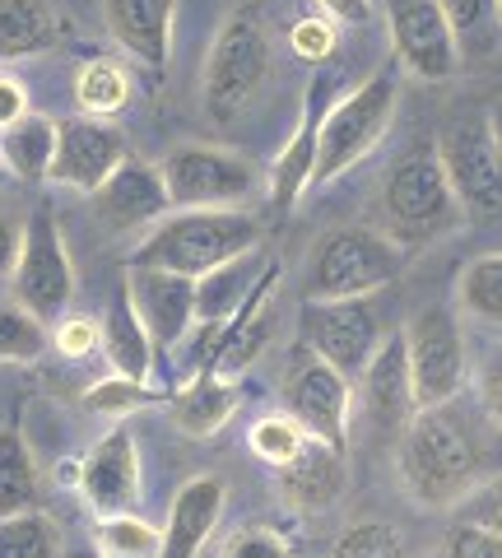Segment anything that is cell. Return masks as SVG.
Returning <instances> with one entry per match:
<instances>
[{
	"label": "cell",
	"instance_id": "6da1fadb",
	"mask_svg": "<svg viewBox=\"0 0 502 558\" xmlns=\"http://www.w3.org/2000/svg\"><path fill=\"white\" fill-rule=\"evenodd\" d=\"M395 470H401V488L419 508H456L483 484V451L475 433L446 405H438L419 410L405 424Z\"/></svg>",
	"mask_w": 502,
	"mask_h": 558
},
{
	"label": "cell",
	"instance_id": "7a4b0ae2",
	"mask_svg": "<svg viewBox=\"0 0 502 558\" xmlns=\"http://www.w3.org/2000/svg\"><path fill=\"white\" fill-rule=\"evenodd\" d=\"M465 219V209L456 201L452 182H446L442 154L432 140L409 145L401 159L387 168L382 186H377V223L382 233L405 252L432 247L438 238L456 233Z\"/></svg>",
	"mask_w": 502,
	"mask_h": 558
},
{
	"label": "cell",
	"instance_id": "3957f363",
	"mask_svg": "<svg viewBox=\"0 0 502 558\" xmlns=\"http://www.w3.org/2000/svg\"><path fill=\"white\" fill-rule=\"evenodd\" d=\"M256 247H261V219L247 209H177L131 252V270L200 279Z\"/></svg>",
	"mask_w": 502,
	"mask_h": 558
},
{
	"label": "cell",
	"instance_id": "277c9868",
	"mask_svg": "<svg viewBox=\"0 0 502 558\" xmlns=\"http://www.w3.org/2000/svg\"><path fill=\"white\" fill-rule=\"evenodd\" d=\"M270 80V38L266 20L256 5H237L223 28L215 33L210 61H205V117L215 126H233L237 117L252 112V102L261 98Z\"/></svg>",
	"mask_w": 502,
	"mask_h": 558
},
{
	"label": "cell",
	"instance_id": "5b68a950",
	"mask_svg": "<svg viewBox=\"0 0 502 558\" xmlns=\"http://www.w3.org/2000/svg\"><path fill=\"white\" fill-rule=\"evenodd\" d=\"M409 252L395 247L382 229H335L326 233L307 256L303 299L307 303H344V299H372L405 270Z\"/></svg>",
	"mask_w": 502,
	"mask_h": 558
},
{
	"label": "cell",
	"instance_id": "8992f818",
	"mask_svg": "<svg viewBox=\"0 0 502 558\" xmlns=\"http://www.w3.org/2000/svg\"><path fill=\"white\" fill-rule=\"evenodd\" d=\"M395 75L377 70L372 80H363L354 94H344L321 121V154H317V182L344 178L354 163H363L368 154L382 145V135L391 131L395 117Z\"/></svg>",
	"mask_w": 502,
	"mask_h": 558
},
{
	"label": "cell",
	"instance_id": "52a82bcc",
	"mask_svg": "<svg viewBox=\"0 0 502 558\" xmlns=\"http://www.w3.org/2000/svg\"><path fill=\"white\" fill-rule=\"evenodd\" d=\"M438 154L465 219H502V159L489 131V112H461L438 140Z\"/></svg>",
	"mask_w": 502,
	"mask_h": 558
},
{
	"label": "cell",
	"instance_id": "ba28073f",
	"mask_svg": "<svg viewBox=\"0 0 502 558\" xmlns=\"http://www.w3.org/2000/svg\"><path fill=\"white\" fill-rule=\"evenodd\" d=\"M10 289H14V303L33 312L38 322H61L65 307H71L75 266H71V252H65L51 209H38V215L24 223V242H20Z\"/></svg>",
	"mask_w": 502,
	"mask_h": 558
},
{
	"label": "cell",
	"instance_id": "9c48e42d",
	"mask_svg": "<svg viewBox=\"0 0 502 558\" xmlns=\"http://www.w3.org/2000/svg\"><path fill=\"white\" fill-rule=\"evenodd\" d=\"M405 349H409L414 405L419 410L452 405L456 391L465 387V373H470L456 312L452 307H424L419 317L405 326Z\"/></svg>",
	"mask_w": 502,
	"mask_h": 558
},
{
	"label": "cell",
	"instance_id": "30bf717a",
	"mask_svg": "<svg viewBox=\"0 0 502 558\" xmlns=\"http://www.w3.org/2000/svg\"><path fill=\"white\" fill-rule=\"evenodd\" d=\"M159 172L168 201L182 209H237L256 191V168L219 145H177Z\"/></svg>",
	"mask_w": 502,
	"mask_h": 558
},
{
	"label": "cell",
	"instance_id": "8fae6325",
	"mask_svg": "<svg viewBox=\"0 0 502 558\" xmlns=\"http://www.w3.org/2000/svg\"><path fill=\"white\" fill-rule=\"evenodd\" d=\"M284 410L298 418L311 438L331 442L335 451H350V410H354V381L335 373L326 359H317L303 344L284 373Z\"/></svg>",
	"mask_w": 502,
	"mask_h": 558
},
{
	"label": "cell",
	"instance_id": "7c38bea8",
	"mask_svg": "<svg viewBox=\"0 0 502 558\" xmlns=\"http://www.w3.org/2000/svg\"><path fill=\"white\" fill-rule=\"evenodd\" d=\"M382 317L368 299H344V303H303V344L317 359H326L344 377H363L382 344Z\"/></svg>",
	"mask_w": 502,
	"mask_h": 558
},
{
	"label": "cell",
	"instance_id": "4fadbf2b",
	"mask_svg": "<svg viewBox=\"0 0 502 558\" xmlns=\"http://www.w3.org/2000/svg\"><path fill=\"white\" fill-rule=\"evenodd\" d=\"M387 28L395 61L414 80L442 84L461 70V51L452 38V24L442 14V0H387Z\"/></svg>",
	"mask_w": 502,
	"mask_h": 558
},
{
	"label": "cell",
	"instance_id": "5bb4252c",
	"mask_svg": "<svg viewBox=\"0 0 502 558\" xmlns=\"http://www.w3.org/2000/svg\"><path fill=\"white\" fill-rule=\"evenodd\" d=\"M126 135L108 117H65L57 121V159H51V182L98 196L112 172L126 163Z\"/></svg>",
	"mask_w": 502,
	"mask_h": 558
},
{
	"label": "cell",
	"instance_id": "9a60e30c",
	"mask_svg": "<svg viewBox=\"0 0 502 558\" xmlns=\"http://www.w3.org/2000/svg\"><path fill=\"white\" fill-rule=\"evenodd\" d=\"M280 260H270V266L256 275V284L252 293L242 299V307L233 312V322L219 330V340H215V359H210V373L219 377H242L252 368L256 359L266 354V344L274 336V299H280Z\"/></svg>",
	"mask_w": 502,
	"mask_h": 558
},
{
	"label": "cell",
	"instance_id": "2e32d148",
	"mask_svg": "<svg viewBox=\"0 0 502 558\" xmlns=\"http://www.w3.org/2000/svg\"><path fill=\"white\" fill-rule=\"evenodd\" d=\"M79 488L98 521L135 508V498H140V451H135L131 428H112L108 438L94 442V451L84 457Z\"/></svg>",
	"mask_w": 502,
	"mask_h": 558
},
{
	"label": "cell",
	"instance_id": "e0dca14e",
	"mask_svg": "<svg viewBox=\"0 0 502 558\" xmlns=\"http://www.w3.org/2000/svg\"><path fill=\"white\" fill-rule=\"evenodd\" d=\"M326 94H331V80L317 75L307 84V98H303V121L293 140L280 149V159L270 163V201L274 209H293L303 191L317 182V154H321V121H326Z\"/></svg>",
	"mask_w": 502,
	"mask_h": 558
},
{
	"label": "cell",
	"instance_id": "ac0fdd59",
	"mask_svg": "<svg viewBox=\"0 0 502 558\" xmlns=\"http://www.w3.org/2000/svg\"><path fill=\"white\" fill-rule=\"evenodd\" d=\"M363 410L377 428L405 433V424L419 405H414V377H409V349H405V330H391V336L377 344L372 363L363 368Z\"/></svg>",
	"mask_w": 502,
	"mask_h": 558
},
{
	"label": "cell",
	"instance_id": "d6986e66",
	"mask_svg": "<svg viewBox=\"0 0 502 558\" xmlns=\"http://www.w3.org/2000/svg\"><path fill=\"white\" fill-rule=\"evenodd\" d=\"M131 299L149 326L154 349H172L196 326V279L163 270H131Z\"/></svg>",
	"mask_w": 502,
	"mask_h": 558
},
{
	"label": "cell",
	"instance_id": "ffe728a7",
	"mask_svg": "<svg viewBox=\"0 0 502 558\" xmlns=\"http://www.w3.org/2000/svg\"><path fill=\"white\" fill-rule=\"evenodd\" d=\"M168 205L172 201H168L163 172L145 159H126L108 178V186L98 191V219L117 233H131V229H145V223L163 219Z\"/></svg>",
	"mask_w": 502,
	"mask_h": 558
},
{
	"label": "cell",
	"instance_id": "44dd1931",
	"mask_svg": "<svg viewBox=\"0 0 502 558\" xmlns=\"http://www.w3.org/2000/svg\"><path fill=\"white\" fill-rule=\"evenodd\" d=\"M223 502H229V484L219 475H196L182 484V494L172 498V517L163 526V554L159 558H200L205 539L215 535Z\"/></svg>",
	"mask_w": 502,
	"mask_h": 558
},
{
	"label": "cell",
	"instance_id": "7402d4cb",
	"mask_svg": "<svg viewBox=\"0 0 502 558\" xmlns=\"http://www.w3.org/2000/svg\"><path fill=\"white\" fill-rule=\"evenodd\" d=\"M172 10H177V0H108V28L140 65L168 70Z\"/></svg>",
	"mask_w": 502,
	"mask_h": 558
},
{
	"label": "cell",
	"instance_id": "603a6c76",
	"mask_svg": "<svg viewBox=\"0 0 502 558\" xmlns=\"http://www.w3.org/2000/svg\"><path fill=\"white\" fill-rule=\"evenodd\" d=\"M350 484V470H344V451H335L331 442L321 438H307V447L293 457L289 465H280V488L293 508L303 512H317V508H331V502L344 494Z\"/></svg>",
	"mask_w": 502,
	"mask_h": 558
},
{
	"label": "cell",
	"instance_id": "cb8c5ba5",
	"mask_svg": "<svg viewBox=\"0 0 502 558\" xmlns=\"http://www.w3.org/2000/svg\"><path fill=\"white\" fill-rule=\"evenodd\" d=\"M102 349H108V363L121 377L145 381L154 368V340H149L140 307L131 299V279H117V289H112L108 322H102Z\"/></svg>",
	"mask_w": 502,
	"mask_h": 558
},
{
	"label": "cell",
	"instance_id": "d4e9b609",
	"mask_svg": "<svg viewBox=\"0 0 502 558\" xmlns=\"http://www.w3.org/2000/svg\"><path fill=\"white\" fill-rule=\"evenodd\" d=\"M237 405H242L237 377L200 373L172 396V424H177L186 438H215V433L237 414Z\"/></svg>",
	"mask_w": 502,
	"mask_h": 558
},
{
	"label": "cell",
	"instance_id": "484cf974",
	"mask_svg": "<svg viewBox=\"0 0 502 558\" xmlns=\"http://www.w3.org/2000/svg\"><path fill=\"white\" fill-rule=\"evenodd\" d=\"M61 43L51 0H0V61H24Z\"/></svg>",
	"mask_w": 502,
	"mask_h": 558
},
{
	"label": "cell",
	"instance_id": "4316f807",
	"mask_svg": "<svg viewBox=\"0 0 502 558\" xmlns=\"http://www.w3.org/2000/svg\"><path fill=\"white\" fill-rule=\"evenodd\" d=\"M0 159L20 182H42L51 178V159H57V121L28 112L14 121L10 131H0Z\"/></svg>",
	"mask_w": 502,
	"mask_h": 558
},
{
	"label": "cell",
	"instance_id": "83f0119b",
	"mask_svg": "<svg viewBox=\"0 0 502 558\" xmlns=\"http://www.w3.org/2000/svg\"><path fill=\"white\" fill-rule=\"evenodd\" d=\"M452 38L465 61H493L502 51V5L498 0H442Z\"/></svg>",
	"mask_w": 502,
	"mask_h": 558
},
{
	"label": "cell",
	"instance_id": "f1b7e54d",
	"mask_svg": "<svg viewBox=\"0 0 502 558\" xmlns=\"http://www.w3.org/2000/svg\"><path fill=\"white\" fill-rule=\"evenodd\" d=\"M38 508V465L20 428H0V517Z\"/></svg>",
	"mask_w": 502,
	"mask_h": 558
},
{
	"label": "cell",
	"instance_id": "f546056e",
	"mask_svg": "<svg viewBox=\"0 0 502 558\" xmlns=\"http://www.w3.org/2000/svg\"><path fill=\"white\" fill-rule=\"evenodd\" d=\"M0 558H65L61 526L42 508L0 517Z\"/></svg>",
	"mask_w": 502,
	"mask_h": 558
},
{
	"label": "cell",
	"instance_id": "4dcf8cb0",
	"mask_svg": "<svg viewBox=\"0 0 502 558\" xmlns=\"http://www.w3.org/2000/svg\"><path fill=\"white\" fill-rule=\"evenodd\" d=\"M461 307L470 312L483 326H502V252L475 256L470 266L461 270V289H456Z\"/></svg>",
	"mask_w": 502,
	"mask_h": 558
},
{
	"label": "cell",
	"instance_id": "1f68e13d",
	"mask_svg": "<svg viewBox=\"0 0 502 558\" xmlns=\"http://www.w3.org/2000/svg\"><path fill=\"white\" fill-rule=\"evenodd\" d=\"M75 102L89 117H112L131 102V80L117 61H84L75 75Z\"/></svg>",
	"mask_w": 502,
	"mask_h": 558
},
{
	"label": "cell",
	"instance_id": "d6a6232c",
	"mask_svg": "<svg viewBox=\"0 0 502 558\" xmlns=\"http://www.w3.org/2000/svg\"><path fill=\"white\" fill-rule=\"evenodd\" d=\"M94 554L98 558H159L163 554V531H154L149 521L121 512L102 517L94 531Z\"/></svg>",
	"mask_w": 502,
	"mask_h": 558
},
{
	"label": "cell",
	"instance_id": "836d02e7",
	"mask_svg": "<svg viewBox=\"0 0 502 558\" xmlns=\"http://www.w3.org/2000/svg\"><path fill=\"white\" fill-rule=\"evenodd\" d=\"M326 558H414L409 539L391 521H354L335 535V545Z\"/></svg>",
	"mask_w": 502,
	"mask_h": 558
},
{
	"label": "cell",
	"instance_id": "e575fe53",
	"mask_svg": "<svg viewBox=\"0 0 502 558\" xmlns=\"http://www.w3.org/2000/svg\"><path fill=\"white\" fill-rule=\"evenodd\" d=\"M307 438H311V433H307V428L298 424V418H293V414L284 410V414H266V418H256L247 442H252V451H256V457H261L266 465L280 470V465H289V461L307 447Z\"/></svg>",
	"mask_w": 502,
	"mask_h": 558
},
{
	"label": "cell",
	"instance_id": "d590c367",
	"mask_svg": "<svg viewBox=\"0 0 502 558\" xmlns=\"http://www.w3.org/2000/svg\"><path fill=\"white\" fill-rule=\"evenodd\" d=\"M51 344L47 322H38L20 303L0 307V363H33Z\"/></svg>",
	"mask_w": 502,
	"mask_h": 558
},
{
	"label": "cell",
	"instance_id": "8d00e7d4",
	"mask_svg": "<svg viewBox=\"0 0 502 558\" xmlns=\"http://www.w3.org/2000/svg\"><path fill=\"white\" fill-rule=\"evenodd\" d=\"M84 405H89L94 414L121 418V414H131V410H140V405H154V391L145 387V381L112 373V377H102V381H94V387L84 391Z\"/></svg>",
	"mask_w": 502,
	"mask_h": 558
},
{
	"label": "cell",
	"instance_id": "74e56055",
	"mask_svg": "<svg viewBox=\"0 0 502 558\" xmlns=\"http://www.w3.org/2000/svg\"><path fill=\"white\" fill-rule=\"evenodd\" d=\"M438 558H502V539L483 526V521H456L442 535Z\"/></svg>",
	"mask_w": 502,
	"mask_h": 558
},
{
	"label": "cell",
	"instance_id": "f35d334b",
	"mask_svg": "<svg viewBox=\"0 0 502 558\" xmlns=\"http://www.w3.org/2000/svg\"><path fill=\"white\" fill-rule=\"evenodd\" d=\"M293 43V57L307 61V65H321L335 57V20H298L289 33Z\"/></svg>",
	"mask_w": 502,
	"mask_h": 558
},
{
	"label": "cell",
	"instance_id": "ab89813d",
	"mask_svg": "<svg viewBox=\"0 0 502 558\" xmlns=\"http://www.w3.org/2000/svg\"><path fill=\"white\" fill-rule=\"evenodd\" d=\"M223 558H293V549L284 545L280 531H270V526H242V531L229 535Z\"/></svg>",
	"mask_w": 502,
	"mask_h": 558
},
{
	"label": "cell",
	"instance_id": "60d3db41",
	"mask_svg": "<svg viewBox=\"0 0 502 558\" xmlns=\"http://www.w3.org/2000/svg\"><path fill=\"white\" fill-rule=\"evenodd\" d=\"M51 344H57V354H65V359H89L102 349V326L94 317H61Z\"/></svg>",
	"mask_w": 502,
	"mask_h": 558
},
{
	"label": "cell",
	"instance_id": "b9f144b4",
	"mask_svg": "<svg viewBox=\"0 0 502 558\" xmlns=\"http://www.w3.org/2000/svg\"><path fill=\"white\" fill-rule=\"evenodd\" d=\"M475 391H479V405H483V414H489L493 424L502 428V344H493V349H489V359L479 363Z\"/></svg>",
	"mask_w": 502,
	"mask_h": 558
},
{
	"label": "cell",
	"instance_id": "7bdbcfd3",
	"mask_svg": "<svg viewBox=\"0 0 502 558\" xmlns=\"http://www.w3.org/2000/svg\"><path fill=\"white\" fill-rule=\"evenodd\" d=\"M24 117H28V94H24V84L10 80V75H0V131H10L14 121H24Z\"/></svg>",
	"mask_w": 502,
	"mask_h": 558
},
{
	"label": "cell",
	"instance_id": "ee69618b",
	"mask_svg": "<svg viewBox=\"0 0 502 558\" xmlns=\"http://www.w3.org/2000/svg\"><path fill=\"white\" fill-rule=\"evenodd\" d=\"M326 10V20L335 24H368L372 20V0H317Z\"/></svg>",
	"mask_w": 502,
	"mask_h": 558
},
{
	"label": "cell",
	"instance_id": "f6af8a7d",
	"mask_svg": "<svg viewBox=\"0 0 502 558\" xmlns=\"http://www.w3.org/2000/svg\"><path fill=\"white\" fill-rule=\"evenodd\" d=\"M20 242H24V229L14 223L10 215H0V279L14 275V260H20Z\"/></svg>",
	"mask_w": 502,
	"mask_h": 558
},
{
	"label": "cell",
	"instance_id": "bcb514c9",
	"mask_svg": "<svg viewBox=\"0 0 502 558\" xmlns=\"http://www.w3.org/2000/svg\"><path fill=\"white\" fill-rule=\"evenodd\" d=\"M479 521L502 539V480L489 488V494H483V517H479Z\"/></svg>",
	"mask_w": 502,
	"mask_h": 558
},
{
	"label": "cell",
	"instance_id": "7dc6e473",
	"mask_svg": "<svg viewBox=\"0 0 502 558\" xmlns=\"http://www.w3.org/2000/svg\"><path fill=\"white\" fill-rule=\"evenodd\" d=\"M489 131H493V145H498V159H502V102H493V112H489Z\"/></svg>",
	"mask_w": 502,
	"mask_h": 558
},
{
	"label": "cell",
	"instance_id": "c3c4849f",
	"mask_svg": "<svg viewBox=\"0 0 502 558\" xmlns=\"http://www.w3.org/2000/svg\"><path fill=\"white\" fill-rule=\"evenodd\" d=\"M75 558H98V554H75Z\"/></svg>",
	"mask_w": 502,
	"mask_h": 558
},
{
	"label": "cell",
	"instance_id": "681fc988",
	"mask_svg": "<svg viewBox=\"0 0 502 558\" xmlns=\"http://www.w3.org/2000/svg\"><path fill=\"white\" fill-rule=\"evenodd\" d=\"M498 5H502V0H498Z\"/></svg>",
	"mask_w": 502,
	"mask_h": 558
}]
</instances>
